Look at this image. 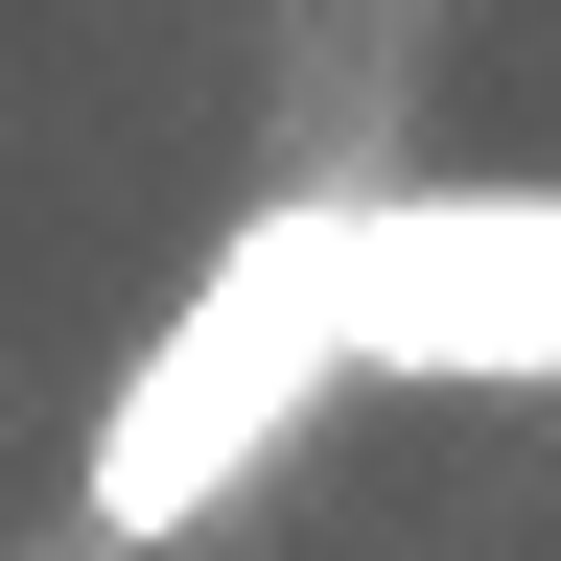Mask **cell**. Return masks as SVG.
Here are the masks:
<instances>
[{"instance_id": "6da1fadb", "label": "cell", "mask_w": 561, "mask_h": 561, "mask_svg": "<svg viewBox=\"0 0 561 561\" xmlns=\"http://www.w3.org/2000/svg\"><path fill=\"white\" fill-rule=\"evenodd\" d=\"M328 398H351V187H257L234 234L164 280V328L117 351L94 445H70V515H94V561L210 538V515H234V491L328 421Z\"/></svg>"}, {"instance_id": "7a4b0ae2", "label": "cell", "mask_w": 561, "mask_h": 561, "mask_svg": "<svg viewBox=\"0 0 561 561\" xmlns=\"http://www.w3.org/2000/svg\"><path fill=\"white\" fill-rule=\"evenodd\" d=\"M351 398H561V164L351 187Z\"/></svg>"}]
</instances>
